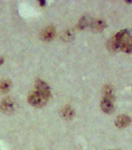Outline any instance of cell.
<instances>
[{"label": "cell", "mask_w": 132, "mask_h": 150, "mask_svg": "<svg viewBox=\"0 0 132 150\" xmlns=\"http://www.w3.org/2000/svg\"><path fill=\"white\" fill-rule=\"evenodd\" d=\"M0 108L4 112H12L14 110V103L11 98H5L2 101V103L0 104Z\"/></svg>", "instance_id": "52a82bcc"}, {"label": "cell", "mask_w": 132, "mask_h": 150, "mask_svg": "<svg viewBox=\"0 0 132 150\" xmlns=\"http://www.w3.org/2000/svg\"><path fill=\"white\" fill-rule=\"evenodd\" d=\"M100 108L105 113H111L114 109V99L103 97L100 103Z\"/></svg>", "instance_id": "5b68a950"}, {"label": "cell", "mask_w": 132, "mask_h": 150, "mask_svg": "<svg viewBox=\"0 0 132 150\" xmlns=\"http://www.w3.org/2000/svg\"><path fill=\"white\" fill-rule=\"evenodd\" d=\"M90 27L96 32H101L107 27V23L103 19H96L95 21H91Z\"/></svg>", "instance_id": "8992f818"}, {"label": "cell", "mask_w": 132, "mask_h": 150, "mask_svg": "<svg viewBox=\"0 0 132 150\" xmlns=\"http://www.w3.org/2000/svg\"><path fill=\"white\" fill-rule=\"evenodd\" d=\"M40 3H41V6H44V5H45V1H41V2H40Z\"/></svg>", "instance_id": "5bb4252c"}, {"label": "cell", "mask_w": 132, "mask_h": 150, "mask_svg": "<svg viewBox=\"0 0 132 150\" xmlns=\"http://www.w3.org/2000/svg\"><path fill=\"white\" fill-rule=\"evenodd\" d=\"M55 35V30L53 27H47L44 29L41 33V38L44 41H51V39H53V38L54 37Z\"/></svg>", "instance_id": "ba28073f"}, {"label": "cell", "mask_w": 132, "mask_h": 150, "mask_svg": "<svg viewBox=\"0 0 132 150\" xmlns=\"http://www.w3.org/2000/svg\"><path fill=\"white\" fill-rule=\"evenodd\" d=\"M34 91L37 92L39 95L44 96L47 98H49V97L51 96V90H50V88L47 85V84L43 81H41V80H38L36 81Z\"/></svg>", "instance_id": "3957f363"}, {"label": "cell", "mask_w": 132, "mask_h": 150, "mask_svg": "<svg viewBox=\"0 0 132 150\" xmlns=\"http://www.w3.org/2000/svg\"><path fill=\"white\" fill-rule=\"evenodd\" d=\"M75 115L74 110H72L70 106H65L61 110V116L65 119H72Z\"/></svg>", "instance_id": "30bf717a"}, {"label": "cell", "mask_w": 132, "mask_h": 150, "mask_svg": "<svg viewBox=\"0 0 132 150\" xmlns=\"http://www.w3.org/2000/svg\"><path fill=\"white\" fill-rule=\"evenodd\" d=\"M103 97L114 99V88L111 85L108 84V85L103 87Z\"/></svg>", "instance_id": "9c48e42d"}, {"label": "cell", "mask_w": 132, "mask_h": 150, "mask_svg": "<svg viewBox=\"0 0 132 150\" xmlns=\"http://www.w3.org/2000/svg\"><path fill=\"white\" fill-rule=\"evenodd\" d=\"M3 62H4V59L0 57V65H1V64H2V63H3Z\"/></svg>", "instance_id": "4fadbf2b"}, {"label": "cell", "mask_w": 132, "mask_h": 150, "mask_svg": "<svg viewBox=\"0 0 132 150\" xmlns=\"http://www.w3.org/2000/svg\"><path fill=\"white\" fill-rule=\"evenodd\" d=\"M132 122L131 117L126 114L119 115L115 120V126L119 129H124L128 127Z\"/></svg>", "instance_id": "277c9868"}, {"label": "cell", "mask_w": 132, "mask_h": 150, "mask_svg": "<svg viewBox=\"0 0 132 150\" xmlns=\"http://www.w3.org/2000/svg\"><path fill=\"white\" fill-rule=\"evenodd\" d=\"M110 47L113 50L120 49L125 53H131L132 33L128 29L120 30L110 41Z\"/></svg>", "instance_id": "6da1fadb"}, {"label": "cell", "mask_w": 132, "mask_h": 150, "mask_svg": "<svg viewBox=\"0 0 132 150\" xmlns=\"http://www.w3.org/2000/svg\"><path fill=\"white\" fill-rule=\"evenodd\" d=\"M91 21L87 17H82V18L80 20L79 24H78V27H79V29H85L86 28H87L88 26H90Z\"/></svg>", "instance_id": "7c38bea8"}, {"label": "cell", "mask_w": 132, "mask_h": 150, "mask_svg": "<svg viewBox=\"0 0 132 150\" xmlns=\"http://www.w3.org/2000/svg\"><path fill=\"white\" fill-rule=\"evenodd\" d=\"M11 87V83L8 80H4L0 81V91L2 92H7L9 91Z\"/></svg>", "instance_id": "8fae6325"}, {"label": "cell", "mask_w": 132, "mask_h": 150, "mask_svg": "<svg viewBox=\"0 0 132 150\" xmlns=\"http://www.w3.org/2000/svg\"><path fill=\"white\" fill-rule=\"evenodd\" d=\"M48 98H45L44 96H41L37 92L33 91L28 97V102L30 105L34 107H41L47 103Z\"/></svg>", "instance_id": "7a4b0ae2"}]
</instances>
